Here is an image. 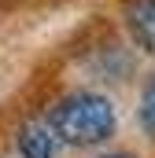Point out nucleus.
<instances>
[{"label":"nucleus","instance_id":"obj_1","mask_svg":"<svg viewBox=\"0 0 155 158\" xmlns=\"http://www.w3.org/2000/svg\"><path fill=\"white\" fill-rule=\"evenodd\" d=\"M44 118L52 121L63 147L100 151L118 136V107L111 96H104L96 88H74V92L59 96Z\"/></svg>","mask_w":155,"mask_h":158},{"label":"nucleus","instance_id":"obj_2","mask_svg":"<svg viewBox=\"0 0 155 158\" xmlns=\"http://www.w3.org/2000/svg\"><path fill=\"white\" fill-rule=\"evenodd\" d=\"M118 19L133 48L155 59V0H118Z\"/></svg>","mask_w":155,"mask_h":158},{"label":"nucleus","instance_id":"obj_3","mask_svg":"<svg viewBox=\"0 0 155 158\" xmlns=\"http://www.w3.org/2000/svg\"><path fill=\"white\" fill-rule=\"evenodd\" d=\"M59 147H63V140L55 136V129H52L48 118H30V121H22L19 132H15L19 158H55Z\"/></svg>","mask_w":155,"mask_h":158},{"label":"nucleus","instance_id":"obj_4","mask_svg":"<svg viewBox=\"0 0 155 158\" xmlns=\"http://www.w3.org/2000/svg\"><path fill=\"white\" fill-rule=\"evenodd\" d=\"M137 129L155 143V70L144 74L140 92H137Z\"/></svg>","mask_w":155,"mask_h":158},{"label":"nucleus","instance_id":"obj_5","mask_svg":"<svg viewBox=\"0 0 155 158\" xmlns=\"http://www.w3.org/2000/svg\"><path fill=\"white\" fill-rule=\"evenodd\" d=\"M89 158H140V155L122 151V147H104V151H96V155H89Z\"/></svg>","mask_w":155,"mask_h":158}]
</instances>
